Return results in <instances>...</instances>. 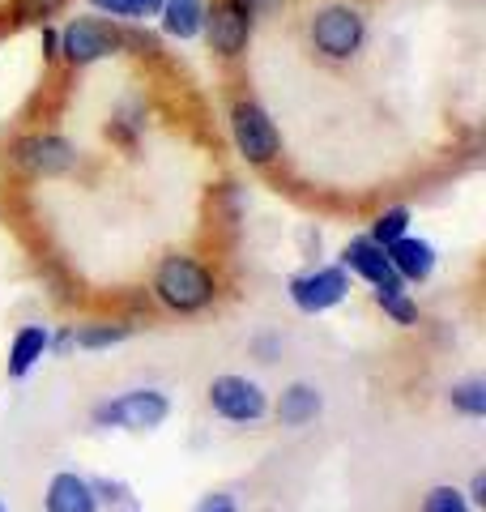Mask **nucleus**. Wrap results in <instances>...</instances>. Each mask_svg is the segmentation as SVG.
<instances>
[{
    "label": "nucleus",
    "instance_id": "25",
    "mask_svg": "<svg viewBox=\"0 0 486 512\" xmlns=\"http://www.w3.org/2000/svg\"><path fill=\"white\" fill-rule=\"evenodd\" d=\"M226 5L239 9L248 22L261 26V22H269V18H278V13L290 5V0H226Z\"/></svg>",
    "mask_w": 486,
    "mask_h": 512
},
{
    "label": "nucleus",
    "instance_id": "13",
    "mask_svg": "<svg viewBox=\"0 0 486 512\" xmlns=\"http://www.w3.org/2000/svg\"><path fill=\"white\" fill-rule=\"evenodd\" d=\"M43 512H103V504L94 495L90 474L56 470L43 487Z\"/></svg>",
    "mask_w": 486,
    "mask_h": 512
},
{
    "label": "nucleus",
    "instance_id": "14",
    "mask_svg": "<svg viewBox=\"0 0 486 512\" xmlns=\"http://www.w3.org/2000/svg\"><path fill=\"white\" fill-rule=\"evenodd\" d=\"M337 265L346 269L350 278H359L367 286H380V282H393V269H388V252L371 239L367 231L363 235H350L342 252H337Z\"/></svg>",
    "mask_w": 486,
    "mask_h": 512
},
{
    "label": "nucleus",
    "instance_id": "32",
    "mask_svg": "<svg viewBox=\"0 0 486 512\" xmlns=\"http://www.w3.org/2000/svg\"><path fill=\"white\" fill-rule=\"evenodd\" d=\"M128 512H137V508H128Z\"/></svg>",
    "mask_w": 486,
    "mask_h": 512
},
{
    "label": "nucleus",
    "instance_id": "27",
    "mask_svg": "<svg viewBox=\"0 0 486 512\" xmlns=\"http://www.w3.org/2000/svg\"><path fill=\"white\" fill-rule=\"evenodd\" d=\"M192 512H239V500H235V491H205L197 504H192Z\"/></svg>",
    "mask_w": 486,
    "mask_h": 512
},
{
    "label": "nucleus",
    "instance_id": "26",
    "mask_svg": "<svg viewBox=\"0 0 486 512\" xmlns=\"http://www.w3.org/2000/svg\"><path fill=\"white\" fill-rule=\"evenodd\" d=\"M39 56H43L47 69H56V64H60V26L56 22L39 26Z\"/></svg>",
    "mask_w": 486,
    "mask_h": 512
},
{
    "label": "nucleus",
    "instance_id": "6",
    "mask_svg": "<svg viewBox=\"0 0 486 512\" xmlns=\"http://www.w3.org/2000/svg\"><path fill=\"white\" fill-rule=\"evenodd\" d=\"M137 43V35L120 22H107L99 13H77L60 26V64L64 69H94V64H103L111 56H124L128 47Z\"/></svg>",
    "mask_w": 486,
    "mask_h": 512
},
{
    "label": "nucleus",
    "instance_id": "15",
    "mask_svg": "<svg viewBox=\"0 0 486 512\" xmlns=\"http://www.w3.org/2000/svg\"><path fill=\"white\" fill-rule=\"evenodd\" d=\"M133 338H137V325L128 316H90L73 325V346L81 355H103V350H116Z\"/></svg>",
    "mask_w": 486,
    "mask_h": 512
},
{
    "label": "nucleus",
    "instance_id": "2",
    "mask_svg": "<svg viewBox=\"0 0 486 512\" xmlns=\"http://www.w3.org/2000/svg\"><path fill=\"white\" fill-rule=\"evenodd\" d=\"M371 43V18L359 0H320L303 18V47L324 69H350Z\"/></svg>",
    "mask_w": 486,
    "mask_h": 512
},
{
    "label": "nucleus",
    "instance_id": "12",
    "mask_svg": "<svg viewBox=\"0 0 486 512\" xmlns=\"http://www.w3.org/2000/svg\"><path fill=\"white\" fill-rule=\"evenodd\" d=\"M388 269H393V278L401 286H423L435 278V265H440V252H435L431 239L423 235H401L397 244H388Z\"/></svg>",
    "mask_w": 486,
    "mask_h": 512
},
{
    "label": "nucleus",
    "instance_id": "29",
    "mask_svg": "<svg viewBox=\"0 0 486 512\" xmlns=\"http://www.w3.org/2000/svg\"><path fill=\"white\" fill-rule=\"evenodd\" d=\"M461 491H465L469 508H474V512H482V508H486V470H474V474H469V483H465Z\"/></svg>",
    "mask_w": 486,
    "mask_h": 512
},
{
    "label": "nucleus",
    "instance_id": "20",
    "mask_svg": "<svg viewBox=\"0 0 486 512\" xmlns=\"http://www.w3.org/2000/svg\"><path fill=\"white\" fill-rule=\"evenodd\" d=\"M90 13H99L107 22H120V26H141V22H154L162 0H86Z\"/></svg>",
    "mask_w": 486,
    "mask_h": 512
},
{
    "label": "nucleus",
    "instance_id": "16",
    "mask_svg": "<svg viewBox=\"0 0 486 512\" xmlns=\"http://www.w3.org/2000/svg\"><path fill=\"white\" fill-rule=\"evenodd\" d=\"M145 128H150V107H145V99H124L116 111L107 116V124H103V137L111 141L116 150H124V154H133L137 146H141V137H145Z\"/></svg>",
    "mask_w": 486,
    "mask_h": 512
},
{
    "label": "nucleus",
    "instance_id": "17",
    "mask_svg": "<svg viewBox=\"0 0 486 512\" xmlns=\"http://www.w3.org/2000/svg\"><path fill=\"white\" fill-rule=\"evenodd\" d=\"M154 22L171 43H197L205 22V0H162Z\"/></svg>",
    "mask_w": 486,
    "mask_h": 512
},
{
    "label": "nucleus",
    "instance_id": "5",
    "mask_svg": "<svg viewBox=\"0 0 486 512\" xmlns=\"http://www.w3.org/2000/svg\"><path fill=\"white\" fill-rule=\"evenodd\" d=\"M171 419V397L158 384H137V389L107 393L103 402L90 406L94 431H128V436H150Z\"/></svg>",
    "mask_w": 486,
    "mask_h": 512
},
{
    "label": "nucleus",
    "instance_id": "11",
    "mask_svg": "<svg viewBox=\"0 0 486 512\" xmlns=\"http://www.w3.org/2000/svg\"><path fill=\"white\" fill-rule=\"evenodd\" d=\"M269 414L286 431L312 427L324 414V389H320V384H312V380H290L278 397H269Z\"/></svg>",
    "mask_w": 486,
    "mask_h": 512
},
{
    "label": "nucleus",
    "instance_id": "18",
    "mask_svg": "<svg viewBox=\"0 0 486 512\" xmlns=\"http://www.w3.org/2000/svg\"><path fill=\"white\" fill-rule=\"evenodd\" d=\"M371 303H376L388 325H397V329H418V320H423V308H418L414 291L410 286H401L397 278L371 286Z\"/></svg>",
    "mask_w": 486,
    "mask_h": 512
},
{
    "label": "nucleus",
    "instance_id": "31",
    "mask_svg": "<svg viewBox=\"0 0 486 512\" xmlns=\"http://www.w3.org/2000/svg\"><path fill=\"white\" fill-rule=\"evenodd\" d=\"M0 512H5V504H0Z\"/></svg>",
    "mask_w": 486,
    "mask_h": 512
},
{
    "label": "nucleus",
    "instance_id": "30",
    "mask_svg": "<svg viewBox=\"0 0 486 512\" xmlns=\"http://www.w3.org/2000/svg\"><path fill=\"white\" fill-rule=\"evenodd\" d=\"M69 355H77L73 325H52V359H69Z\"/></svg>",
    "mask_w": 486,
    "mask_h": 512
},
{
    "label": "nucleus",
    "instance_id": "3",
    "mask_svg": "<svg viewBox=\"0 0 486 512\" xmlns=\"http://www.w3.org/2000/svg\"><path fill=\"white\" fill-rule=\"evenodd\" d=\"M226 137H231V150L239 154L243 167L252 171H269L282 163V128L273 120V111L256 99V94H235L231 107H226Z\"/></svg>",
    "mask_w": 486,
    "mask_h": 512
},
{
    "label": "nucleus",
    "instance_id": "7",
    "mask_svg": "<svg viewBox=\"0 0 486 512\" xmlns=\"http://www.w3.org/2000/svg\"><path fill=\"white\" fill-rule=\"evenodd\" d=\"M205 406L231 427H256L269 419V389L243 372H222L205 384Z\"/></svg>",
    "mask_w": 486,
    "mask_h": 512
},
{
    "label": "nucleus",
    "instance_id": "9",
    "mask_svg": "<svg viewBox=\"0 0 486 512\" xmlns=\"http://www.w3.org/2000/svg\"><path fill=\"white\" fill-rule=\"evenodd\" d=\"M201 39H205L209 56H214L218 64H239V60H248V52H252L256 22H248L239 9L226 5V0H205Z\"/></svg>",
    "mask_w": 486,
    "mask_h": 512
},
{
    "label": "nucleus",
    "instance_id": "21",
    "mask_svg": "<svg viewBox=\"0 0 486 512\" xmlns=\"http://www.w3.org/2000/svg\"><path fill=\"white\" fill-rule=\"evenodd\" d=\"M410 222H414V214H410V205H384V210H376L371 214V227H367V235L376 239L380 248H388V244H397L401 235H410Z\"/></svg>",
    "mask_w": 486,
    "mask_h": 512
},
{
    "label": "nucleus",
    "instance_id": "4",
    "mask_svg": "<svg viewBox=\"0 0 486 512\" xmlns=\"http://www.w3.org/2000/svg\"><path fill=\"white\" fill-rule=\"evenodd\" d=\"M5 167L18 180H64L81 167V150L73 137L56 133V128H26V133L5 141Z\"/></svg>",
    "mask_w": 486,
    "mask_h": 512
},
{
    "label": "nucleus",
    "instance_id": "19",
    "mask_svg": "<svg viewBox=\"0 0 486 512\" xmlns=\"http://www.w3.org/2000/svg\"><path fill=\"white\" fill-rule=\"evenodd\" d=\"M444 402L452 414H461V419H486V380L482 376H461L452 380L444 389Z\"/></svg>",
    "mask_w": 486,
    "mask_h": 512
},
{
    "label": "nucleus",
    "instance_id": "1",
    "mask_svg": "<svg viewBox=\"0 0 486 512\" xmlns=\"http://www.w3.org/2000/svg\"><path fill=\"white\" fill-rule=\"evenodd\" d=\"M145 291H150V303L158 312L188 320V316L214 312L226 295V282L209 256L192 252V248H171L154 261Z\"/></svg>",
    "mask_w": 486,
    "mask_h": 512
},
{
    "label": "nucleus",
    "instance_id": "28",
    "mask_svg": "<svg viewBox=\"0 0 486 512\" xmlns=\"http://www.w3.org/2000/svg\"><path fill=\"white\" fill-rule=\"evenodd\" d=\"M252 355H256V363H273L282 355V338L278 333H261V338H252Z\"/></svg>",
    "mask_w": 486,
    "mask_h": 512
},
{
    "label": "nucleus",
    "instance_id": "23",
    "mask_svg": "<svg viewBox=\"0 0 486 512\" xmlns=\"http://www.w3.org/2000/svg\"><path fill=\"white\" fill-rule=\"evenodd\" d=\"M64 5H69V0H9V13H13V22H22V26H43V22H52Z\"/></svg>",
    "mask_w": 486,
    "mask_h": 512
},
{
    "label": "nucleus",
    "instance_id": "24",
    "mask_svg": "<svg viewBox=\"0 0 486 512\" xmlns=\"http://www.w3.org/2000/svg\"><path fill=\"white\" fill-rule=\"evenodd\" d=\"M90 483H94V495H99L103 508H116V512L137 508V491L128 483H120V478H90Z\"/></svg>",
    "mask_w": 486,
    "mask_h": 512
},
{
    "label": "nucleus",
    "instance_id": "8",
    "mask_svg": "<svg viewBox=\"0 0 486 512\" xmlns=\"http://www.w3.org/2000/svg\"><path fill=\"white\" fill-rule=\"evenodd\" d=\"M350 286H354V278L342 265L320 261V265H307L299 274L286 278V299H290V308L303 312V316H324L350 299Z\"/></svg>",
    "mask_w": 486,
    "mask_h": 512
},
{
    "label": "nucleus",
    "instance_id": "22",
    "mask_svg": "<svg viewBox=\"0 0 486 512\" xmlns=\"http://www.w3.org/2000/svg\"><path fill=\"white\" fill-rule=\"evenodd\" d=\"M418 512H474L465 500V491L457 483H435L423 491V500H418Z\"/></svg>",
    "mask_w": 486,
    "mask_h": 512
},
{
    "label": "nucleus",
    "instance_id": "10",
    "mask_svg": "<svg viewBox=\"0 0 486 512\" xmlns=\"http://www.w3.org/2000/svg\"><path fill=\"white\" fill-rule=\"evenodd\" d=\"M52 359V325L47 320H26L13 329L9 350H5V376L9 380H30V372Z\"/></svg>",
    "mask_w": 486,
    "mask_h": 512
}]
</instances>
